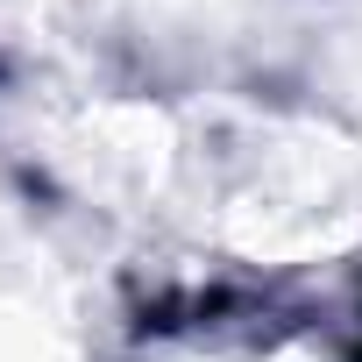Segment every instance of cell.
I'll use <instances>...</instances> for the list:
<instances>
[{"instance_id": "1", "label": "cell", "mask_w": 362, "mask_h": 362, "mask_svg": "<svg viewBox=\"0 0 362 362\" xmlns=\"http://www.w3.org/2000/svg\"><path fill=\"white\" fill-rule=\"evenodd\" d=\"M0 362H71V355H64V341L50 327H36L15 305H0Z\"/></svg>"}]
</instances>
